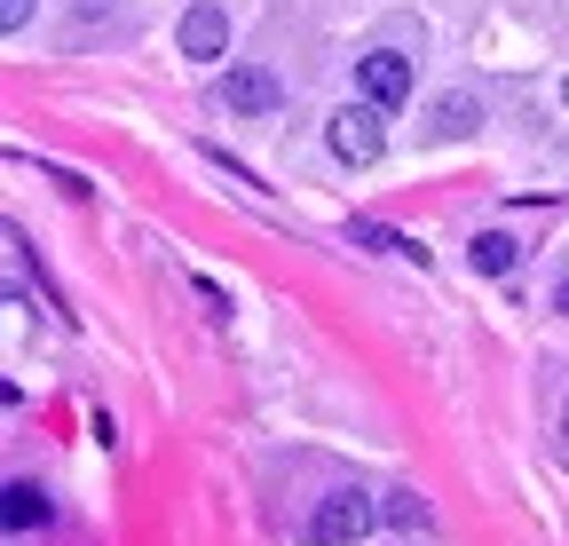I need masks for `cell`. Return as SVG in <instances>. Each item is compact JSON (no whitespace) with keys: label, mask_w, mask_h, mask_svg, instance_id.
<instances>
[{"label":"cell","mask_w":569,"mask_h":546,"mask_svg":"<svg viewBox=\"0 0 569 546\" xmlns=\"http://www.w3.org/2000/svg\"><path fill=\"white\" fill-rule=\"evenodd\" d=\"M372 523H380V499H365V492H325L317 515H309V546H356Z\"/></svg>","instance_id":"cell-1"},{"label":"cell","mask_w":569,"mask_h":546,"mask_svg":"<svg viewBox=\"0 0 569 546\" xmlns=\"http://www.w3.org/2000/svg\"><path fill=\"white\" fill-rule=\"evenodd\" d=\"M332 159H348V167H372L380 159V103L372 96L332 111Z\"/></svg>","instance_id":"cell-2"},{"label":"cell","mask_w":569,"mask_h":546,"mask_svg":"<svg viewBox=\"0 0 569 546\" xmlns=\"http://www.w3.org/2000/svg\"><path fill=\"white\" fill-rule=\"evenodd\" d=\"M222 103L238 119H269L284 103V88H277V72H261V63H230V72H222Z\"/></svg>","instance_id":"cell-3"},{"label":"cell","mask_w":569,"mask_h":546,"mask_svg":"<svg viewBox=\"0 0 569 546\" xmlns=\"http://www.w3.org/2000/svg\"><path fill=\"white\" fill-rule=\"evenodd\" d=\"M356 88H365V96L388 111V103H403V96H411V63H403L396 48H380V56H365V63H356Z\"/></svg>","instance_id":"cell-4"},{"label":"cell","mask_w":569,"mask_h":546,"mask_svg":"<svg viewBox=\"0 0 569 546\" xmlns=\"http://www.w3.org/2000/svg\"><path fill=\"white\" fill-rule=\"evenodd\" d=\"M230 48V9H213V0H198V9L182 17V56H198V63H213Z\"/></svg>","instance_id":"cell-5"},{"label":"cell","mask_w":569,"mask_h":546,"mask_svg":"<svg viewBox=\"0 0 569 546\" xmlns=\"http://www.w3.org/2000/svg\"><path fill=\"white\" fill-rule=\"evenodd\" d=\"M475 127H482V103H475V96H443L436 119H427V135H436V143H459V135H475Z\"/></svg>","instance_id":"cell-6"},{"label":"cell","mask_w":569,"mask_h":546,"mask_svg":"<svg viewBox=\"0 0 569 546\" xmlns=\"http://www.w3.org/2000/svg\"><path fill=\"white\" fill-rule=\"evenodd\" d=\"M515 254H522V246H515L507 230H482V238L467 246V261H475V278H507V269H515Z\"/></svg>","instance_id":"cell-7"},{"label":"cell","mask_w":569,"mask_h":546,"mask_svg":"<svg viewBox=\"0 0 569 546\" xmlns=\"http://www.w3.org/2000/svg\"><path fill=\"white\" fill-rule=\"evenodd\" d=\"M348 246H372V254H403V261H427V246H419V238H403V230H380V222H348Z\"/></svg>","instance_id":"cell-8"},{"label":"cell","mask_w":569,"mask_h":546,"mask_svg":"<svg viewBox=\"0 0 569 546\" xmlns=\"http://www.w3.org/2000/svg\"><path fill=\"white\" fill-rule=\"evenodd\" d=\"M0 499H9V507H0V523H9V530H32V523H48V492H40V484H9Z\"/></svg>","instance_id":"cell-9"},{"label":"cell","mask_w":569,"mask_h":546,"mask_svg":"<svg viewBox=\"0 0 569 546\" xmlns=\"http://www.w3.org/2000/svg\"><path fill=\"white\" fill-rule=\"evenodd\" d=\"M380 523H396V530H427V499H419V492H388V499H380Z\"/></svg>","instance_id":"cell-10"},{"label":"cell","mask_w":569,"mask_h":546,"mask_svg":"<svg viewBox=\"0 0 569 546\" xmlns=\"http://www.w3.org/2000/svg\"><path fill=\"white\" fill-rule=\"evenodd\" d=\"M190 294H198V301H206L213 317H230V294H222V286H213V278H190Z\"/></svg>","instance_id":"cell-11"},{"label":"cell","mask_w":569,"mask_h":546,"mask_svg":"<svg viewBox=\"0 0 569 546\" xmlns=\"http://www.w3.org/2000/svg\"><path fill=\"white\" fill-rule=\"evenodd\" d=\"M24 17H32V0H0V24L9 32H24Z\"/></svg>","instance_id":"cell-12"},{"label":"cell","mask_w":569,"mask_h":546,"mask_svg":"<svg viewBox=\"0 0 569 546\" xmlns=\"http://www.w3.org/2000/svg\"><path fill=\"white\" fill-rule=\"evenodd\" d=\"M553 309H561V317H569V286H561V294H553Z\"/></svg>","instance_id":"cell-13"},{"label":"cell","mask_w":569,"mask_h":546,"mask_svg":"<svg viewBox=\"0 0 569 546\" xmlns=\"http://www.w3.org/2000/svg\"><path fill=\"white\" fill-rule=\"evenodd\" d=\"M561 444H569V404H561Z\"/></svg>","instance_id":"cell-14"},{"label":"cell","mask_w":569,"mask_h":546,"mask_svg":"<svg viewBox=\"0 0 569 546\" xmlns=\"http://www.w3.org/2000/svg\"><path fill=\"white\" fill-rule=\"evenodd\" d=\"M561 103H569V80H561Z\"/></svg>","instance_id":"cell-15"}]
</instances>
